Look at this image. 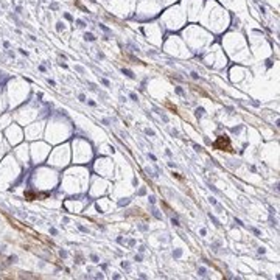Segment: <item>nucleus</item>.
Returning <instances> with one entry per match:
<instances>
[{
  "label": "nucleus",
  "instance_id": "nucleus-1",
  "mask_svg": "<svg viewBox=\"0 0 280 280\" xmlns=\"http://www.w3.org/2000/svg\"><path fill=\"white\" fill-rule=\"evenodd\" d=\"M215 148L216 149H224V151H232V145H230L229 137H226V136L218 137V140L215 142Z\"/></svg>",
  "mask_w": 280,
  "mask_h": 280
}]
</instances>
